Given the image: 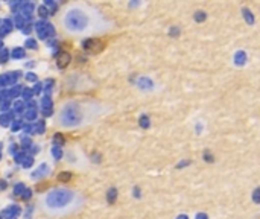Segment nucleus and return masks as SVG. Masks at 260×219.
I'll return each mask as SVG.
<instances>
[{
    "mask_svg": "<svg viewBox=\"0 0 260 219\" xmlns=\"http://www.w3.org/2000/svg\"><path fill=\"white\" fill-rule=\"evenodd\" d=\"M66 23H67V28L73 31L81 29L84 28V17L82 14H79V11H70V14L66 17Z\"/></svg>",
    "mask_w": 260,
    "mask_h": 219,
    "instance_id": "obj_1",
    "label": "nucleus"
}]
</instances>
